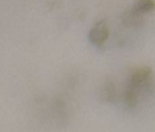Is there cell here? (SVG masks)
Wrapping results in <instances>:
<instances>
[{
  "mask_svg": "<svg viewBox=\"0 0 155 132\" xmlns=\"http://www.w3.org/2000/svg\"><path fill=\"white\" fill-rule=\"evenodd\" d=\"M155 90L153 73L150 68H138L131 74L127 89L124 91V100L129 107H134L138 102L140 92L148 94L153 93Z\"/></svg>",
  "mask_w": 155,
  "mask_h": 132,
  "instance_id": "1",
  "label": "cell"
},
{
  "mask_svg": "<svg viewBox=\"0 0 155 132\" xmlns=\"http://www.w3.org/2000/svg\"><path fill=\"white\" fill-rule=\"evenodd\" d=\"M110 31L105 21H100L91 28L89 32V40L96 46H102L108 38Z\"/></svg>",
  "mask_w": 155,
  "mask_h": 132,
  "instance_id": "2",
  "label": "cell"
},
{
  "mask_svg": "<svg viewBox=\"0 0 155 132\" xmlns=\"http://www.w3.org/2000/svg\"><path fill=\"white\" fill-rule=\"evenodd\" d=\"M155 9L154 0H136L134 3L133 10L137 14L150 13Z\"/></svg>",
  "mask_w": 155,
  "mask_h": 132,
  "instance_id": "3",
  "label": "cell"
},
{
  "mask_svg": "<svg viewBox=\"0 0 155 132\" xmlns=\"http://www.w3.org/2000/svg\"><path fill=\"white\" fill-rule=\"evenodd\" d=\"M103 96L110 102H113L117 98L116 94V89H115V86L112 83H107V85L104 87L103 89Z\"/></svg>",
  "mask_w": 155,
  "mask_h": 132,
  "instance_id": "4",
  "label": "cell"
}]
</instances>
